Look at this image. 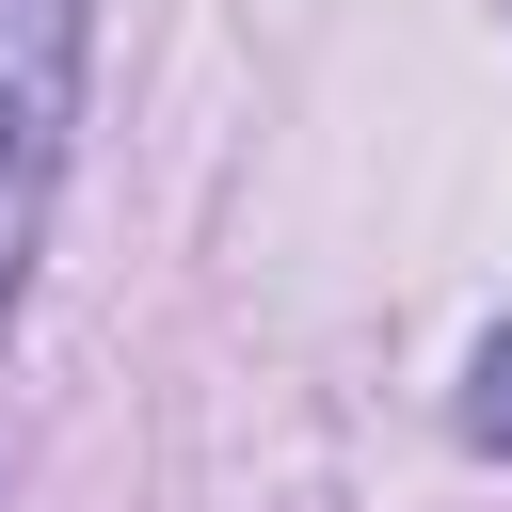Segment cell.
<instances>
[{
	"label": "cell",
	"mask_w": 512,
	"mask_h": 512,
	"mask_svg": "<svg viewBox=\"0 0 512 512\" xmlns=\"http://www.w3.org/2000/svg\"><path fill=\"white\" fill-rule=\"evenodd\" d=\"M464 432H480V448H512V336L480 352V384H464Z\"/></svg>",
	"instance_id": "cell-2"
},
{
	"label": "cell",
	"mask_w": 512,
	"mask_h": 512,
	"mask_svg": "<svg viewBox=\"0 0 512 512\" xmlns=\"http://www.w3.org/2000/svg\"><path fill=\"white\" fill-rule=\"evenodd\" d=\"M80 64H96V0H0V336H16L64 144H80Z\"/></svg>",
	"instance_id": "cell-1"
}]
</instances>
